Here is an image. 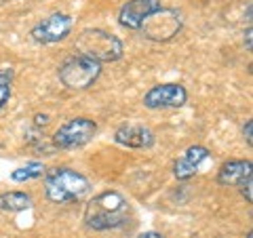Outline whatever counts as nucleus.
Listing matches in <instances>:
<instances>
[{
    "label": "nucleus",
    "mask_w": 253,
    "mask_h": 238,
    "mask_svg": "<svg viewBox=\"0 0 253 238\" xmlns=\"http://www.w3.org/2000/svg\"><path fill=\"white\" fill-rule=\"evenodd\" d=\"M72 28H74V19L70 15L53 13L32 28V38L41 44H55V42L66 40L72 34Z\"/></svg>",
    "instance_id": "7"
},
{
    "label": "nucleus",
    "mask_w": 253,
    "mask_h": 238,
    "mask_svg": "<svg viewBox=\"0 0 253 238\" xmlns=\"http://www.w3.org/2000/svg\"><path fill=\"white\" fill-rule=\"evenodd\" d=\"M114 141L125 148H133V150H148L154 146L156 135L152 129H148L144 124H123L118 126L114 133Z\"/></svg>",
    "instance_id": "10"
},
{
    "label": "nucleus",
    "mask_w": 253,
    "mask_h": 238,
    "mask_svg": "<svg viewBox=\"0 0 253 238\" xmlns=\"http://www.w3.org/2000/svg\"><path fill=\"white\" fill-rule=\"evenodd\" d=\"M42 177H44V194L55 204L78 202L91 190V181L83 173L68 169V166H55L51 171H44Z\"/></svg>",
    "instance_id": "2"
},
{
    "label": "nucleus",
    "mask_w": 253,
    "mask_h": 238,
    "mask_svg": "<svg viewBox=\"0 0 253 238\" xmlns=\"http://www.w3.org/2000/svg\"><path fill=\"white\" fill-rule=\"evenodd\" d=\"M209 158V150L205 146H192L186 150V154L177 158L175 164H173V175H175V179L179 181H186L190 177H194L196 173H199L201 164Z\"/></svg>",
    "instance_id": "11"
},
{
    "label": "nucleus",
    "mask_w": 253,
    "mask_h": 238,
    "mask_svg": "<svg viewBox=\"0 0 253 238\" xmlns=\"http://www.w3.org/2000/svg\"><path fill=\"white\" fill-rule=\"evenodd\" d=\"M247 238H253V234H251V232H249V234H247Z\"/></svg>",
    "instance_id": "21"
},
{
    "label": "nucleus",
    "mask_w": 253,
    "mask_h": 238,
    "mask_svg": "<svg viewBox=\"0 0 253 238\" xmlns=\"http://www.w3.org/2000/svg\"><path fill=\"white\" fill-rule=\"evenodd\" d=\"M97 133V124L91 118L78 116L72 118V120L63 122L57 131L53 135V144L57 146L59 150H74V148H83L84 144L95 137Z\"/></svg>",
    "instance_id": "6"
},
{
    "label": "nucleus",
    "mask_w": 253,
    "mask_h": 238,
    "mask_svg": "<svg viewBox=\"0 0 253 238\" xmlns=\"http://www.w3.org/2000/svg\"><path fill=\"white\" fill-rule=\"evenodd\" d=\"M129 219V200L116 190H106L93 198L86 207L84 221L91 230L104 232L126 224Z\"/></svg>",
    "instance_id": "1"
},
{
    "label": "nucleus",
    "mask_w": 253,
    "mask_h": 238,
    "mask_svg": "<svg viewBox=\"0 0 253 238\" xmlns=\"http://www.w3.org/2000/svg\"><path fill=\"white\" fill-rule=\"evenodd\" d=\"M245 46H247V51H251V26L245 30Z\"/></svg>",
    "instance_id": "19"
},
{
    "label": "nucleus",
    "mask_w": 253,
    "mask_h": 238,
    "mask_svg": "<svg viewBox=\"0 0 253 238\" xmlns=\"http://www.w3.org/2000/svg\"><path fill=\"white\" fill-rule=\"evenodd\" d=\"M247 177H251V160H228L217 171L219 186H241Z\"/></svg>",
    "instance_id": "12"
},
{
    "label": "nucleus",
    "mask_w": 253,
    "mask_h": 238,
    "mask_svg": "<svg viewBox=\"0 0 253 238\" xmlns=\"http://www.w3.org/2000/svg\"><path fill=\"white\" fill-rule=\"evenodd\" d=\"M13 91V70H0V110L11 99Z\"/></svg>",
    "instance_id": "15"
},
{
    "label": "nucleus",
    "mask_w": 253,
    "mask_h": 238,
    "mask_svg": "<svg viewBox=\"0 0 253 238\" xmlns=\"http://www.w3.org/2000/svg\"><path fill=\"white\" fill-rule=\"evenodd\" d=\"M181 28H184V15H181L177 9H171V6H161L156 13H152L146 19V23L141 26V34L148 40L154 42H169L173 40Z\"/></svg>",
    "instance_id": "5"
},
{
    "label": "nucleus",
    "mask_w": 253,
    "mask_h": 238,
    "mask_svg": "<svg viewBox=\"0 0 253 238\" xmlns=\"http://www.w3.org/2000/svg\"><path fill=\"white\" fill-rule=\"evenodd\" d=\"M137 238H165V236L158 234V232H152V230H148V232H141Z\"/></svg>",
    "instance_id": "18"
},
{
    "label": "nucleus",
    "mask_w": 253,
    "mask_h": 238,
    "mask_svg": "<svg viewBox=\"0 0 253 238\" xmlns=\"http://www.w3.org/2000/svg\"><path fill=\"white\" fill-rule=\"evenodd\" d=\"M44 164L42 162H28L26 166H21V169H15L11 173V179L17 181V184H23V181H30V179H38L44 175Z\"/></svg>",
    "instance_id": "14"
},
{
    "label": "nucleus",
    "mask_w": 253,
    "mask_h": 238,
    "mask_svg": "<svg viewBox=\"0 0 253 238\" xmlns=\"http://www.w3.org/2000/svg\"><path fill=\"white\" fill-rule=\"evenodd\" d=\"M163 6V0H126L118 11V23L125 30L139 32L152 13Z\"/></svg>",
    "instance_id": "9"
},
{
    "label": "nucleus",
    "mask_w": 253,
    "mask_h": 238,
    "mask_svg": "<svg viewBox=\"0 0 253 238\" xmlns=\"http://www.w3.org/2000/svg\"><path fill=\"white\" fill-rule=\"evenodd\" d=\"M186 101H188V91L177 82L156 84L144 95V108H148V110L181 108Z\"/></svg>",
    "instance_id": "8"
},
{
    "label": "nucleus",
    "mask_w": 253,
    "mask_h": 238,
    "mask_svg": "<svg viewBox=\"0 0 253 238\" xmlns=\"http://www.w3.org/2000/svg\"><path fill=\"white\" fill-rule=\"evenodd\" d=\"M34 204V198L28 192H19V190H11V192L0 194V211L2 213H19L26 211Z\"/></svg>",
    "instance_id": "13"
},
{
    "label": "nucleus",
    "mask_w": 253,
    "mask_h": 238,
    "mask_svg": "<svg viewBox=\"0 0 253 238\" xmlns=\"http://www.w3.org/2000/svg\"><path fill=\"white\" fill-rule=\"evenodd\" d=\"M251 186H253V179H251V177H247V179H245L243 184L239 186V188H241V194L245 196V200H247L249 204L253 202V196H251Z\"/></svg>",
    "instance_id": "16"
},
{
    "label": "nucleus",
    "mask_w": 253,
    "mask_h": 238,
    "mask_svg": "<svg viewBox=\"0 0 253 238\" xmlns=\"http://www.w3.org/2000/svg\"><path fill=\"white\" fill-rule=\"evenodd\" d=\"M243 137H245V141H247V146L253 144V120L245 122V126H243Z\"/></svg>",
    "instance_id": "17"
},
{
    "label": "nucleus",
    "mask_w": 253,
    "mask_h": 238,
    "mask_svg": "<svg viewBox=\"0 0 253 238\" xmlns=\"http://www.w3.org/2000/svg\"><path fill=\"white\" fill-rule=\"evenodd\" d=\"M46 122H49V116H46V114H42V116L38 114L36 116V124H46Z\"/></svg>",
    "instance_id": "20"
},
{
    "label": "nucleus",
    "mask_w": 253,
    "mask_h": 238,
    "mask_svg": "<svg viewBox=\"0 0 253 238\" xmlns=\"http://www.w3.org/2000/svg\"><path fill=\"white\" fill-rule=\"evenodd\" d=\"M76 49L81 55L95 59L97 63L118 61L125 53V44L112 32H106L101 28H86L78 34Z\"/></svg>",
    "instance_id": "3"
},
{
    "label": "nucleus",
    "mask_w": 253,
    "mask_h": 238,
    "mask_svg": "<svg viewBox=\"0 0 253 238\" xmlns=\"http://www.w3.org/2000/svg\"><path fill=\"white\" fill-rule=\"evenodd\" d=\"M57 74L66 89L84 91V89H89V86H93L97 82V78L101 76V63L86 57V55L76 53L61 63Z\"/></svg>",
    "instance_id": "4"
}]
</instances>
